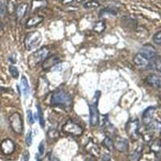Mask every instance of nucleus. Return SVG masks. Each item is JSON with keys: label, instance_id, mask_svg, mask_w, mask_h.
I'll return each mask as SVG.
<instances>
[{"label": "nucleus", "instance_id": "nucleus-1", "mask_svg": "<svg viewBox=\"0 0 161 161\" xmlns=\"http://www.w3.org/2000/svg\"><path fill=\"white\" fill-rule=\"evenodd\" d=\"M51 103L53 106H60L64 110H69L73 106V99L64 90H57L52 95Z\"/></svg>", "mask_w": 161, "mask_h": 161}, {"label": "nucleus", "instance_id": "nucleus-2", "mask_svg": "<svg viewBox=\"0 0 161 161\" xmlns=\"http://www.w3.org/2000/svg\"><path fill=\"white\" fill-rule=\"evenodd\" d=\"M49 54V48L47 47H43L37 51L31 53L28 57V65L31 68H35L40 63L44 61Z\"/></svg>", "mask_w": 161, "mask_h": 161}, {"label": "nucleus", "instance_id": "nucleus-3", "mask_svg": "<svg viewBox=\"0 0 161 161\" xmlns=\"http://www.w3.org/2000/svg\"><path fill=\"white\" fill-rule=\"evenodd\" d=\"M42 36L39 31H32L28 34L24 40V44L27 50L30 51L31 49L36 48L41 43Z\"/></svg>", "mask_w": 161, "mask_h": 161}, {"label": "nucleus", "instance_id": "nucleus-4", "mask_svg": "<svg viewBox=\"0 0 161 161\" xmlns=\"http://www.w3.org/2000/svg\"><path fill=\"white\" fill-rule=\"evenodd\" d=\"M9 122L11 127L16 134H22L24 131V122L22 116L18 112L13 113L9 118Z\"/></svg>", "mask_w": 161, "mask_h": 161}, {"label": "nucleus", "instance_id": "nucleus-5", "mask_svg": "<svg viewBox=\"0 0 161 161\" xmlns=\"http://www.w3.org/2000/svg\"><path fill=\"white\" fill-rule=\"evenodd\" d=\"M126 131L132 140H137L139 136V122L138 119H130L126 125Z\"/></svg>", "mask_w": 161, "mask_h": 161}, {"label": "nucleus", "instance_id": "nucleus-6", "mask_svg": "<svg viewBox=\"0 0 161 161\" xmlns=\"http://www.w3.org/2000/svg\"><path fill=\"white\" fill-rule=\"evenodd\" d=\"M62 130L64 133L75 136H81L83 133L82 127L72 120L68 121L64 123V126H62Z\"/></svg>", "mask_w": 161, "mask_h": 161}, {"label": "nucleus", "instance_id": "nucleus-7", "mask_svg": "<svg viewBox=\"0 0 161 161\" xmlns=\"http://www.w3.org/2000/svg\"><path fill=\"white\" fill-rule=\"evenodd\" d=\"M139 53L141 55H143V57H145L146 58H147L148 60H154L157 57V51L155 48L154 46H152V44H145L143 45L142 48H141Z\"/></svg>", "mask_w": 161, "mask_h": 161}, {"label": "nucleus", "instance_id": "nucleus-8", "mask_svg": "<svg viewBox=\"0 0 161 161\" xmlns=\"http://www.w3.org/2000/svg\"><path fill=\"white\" fill-rule=\"evenodd\" d=\"M99 113L97 103H93L90 105V123L92 126H96L99 123Z\"/></svg>", "mask_w": 161, "mask_h": 161}, {"label": "nucleus", "instance_id": "nucleus-9", "mask_svg": "<svg viewBox=\"0 0 161 161\" xmlns=\"http://www.w3.org/2000/svg\"><path fill=\"white\" fill-rule=\"evenodd\" d=\"M156 112V108L154 106H149L143 111V116H142V121L143 123L146 126H148L151 123L153 122V117Z\"/></svg>", "mask_w": 161, "mask_h": 161}, {"label": "nucleus", "instance_id": "nucleus-10", "mask_svg": "<svg viewBox=\"0 0 161 161\" xmlns=\"http://www.w3.org/2000/svg\"><path fill=\"white\" fill-rule=\"evenodd\" d=\"M114 148L119 152H126L128 150V141L122 137H116L114 142Z\"/></svg>", "mask_w": 161, "mask_h": 161}, {"label": "nucleus", "instance_id": "nucleus-11", "mask_svg": "<svg viewBox=\"0 0 161 161\" xmlns=\"http://www.w3.org/2000/svg\"><path fill=\"white\" fill-rule=\"evenodd\" d=\"M15 143L11 139H6L1 143V150L4 155H11L15 151Z\"/></svg>", "mask_w": 161, "mask_h": 161}, {"label": "nucleus", "instance_id": "nucleus-12", "mask_svg": "<svg viewBox=\"0 0 161 161\" xmlns=\"http://www.w3.org/2000/svg\"><path fill=\"white\" fill-rule=\"evenodd\" d=\"M133 61L135 64L139 67V68L147 69L151 65V60L143 57V55H141L139 53L136 54V57H134Z\"/></svg>", "mask_w": 161, "mask_h": 161}, {"label": "nucleus", "instance_id": "nucleus-13", "mask_svg": "<svg viewBox=\"0 0 161 161\" xmlns=\"http://www.w3.org/2000/svg\"><path fill=\"white\" fill-rule=\"evenodd\" d=\"M60 60L58 57L57 56H51L49 57H47L45 60H44V62L42 64V68L44 70H48L52 69L54 66L57 65L60 63Z\"/></svg>", "mask_w": 161, "mask_h": 161}, {"label": "nucleus", "instance_id": "nucleus-14", "mask_svg": "<svg viewBox=\"0 0 161 161\" xmlns=\"http://www.w3.org/2000/svg\"><path fill=\"white\" fill-rule=\"evenodd\" d=\"M146 82L149 86H152L154 88L160 89L161 88V77L160 76L152 74L146 78Z\"/></svg>", "mask_w": 161, "mask_h": 161}, {"label": "nucleus", "instance_id": "nucleus-15", "mask_svg": "<svg viewBox=\"0 0 161 161\" xmlns=\"http://www.w3.org/2000/svg\"><path fill=\"white\" fill-rule=\"evenodd\" d=\"M28 4L26 3H20L17 7L16 10H15V13H16V17L18 19H23L25 16L26 13L28 11Z\"/></svg>", "mask_w": 161, "mask_h": 161}, {"label": "nucleus", "instance_id": "nucleus-16", "mask_svg": "<svg viewBox=\"0 0 161 161\" xmlns=\"http://www.w3.org/2000/svg\"><path fill=\"white\" fill-rule=\"evenodd\" d=\"M20 89L22 90V93L25 97H28L30 93V87L28 85V79L25 76H22L21 81H20Z\"/></svg>", "mask_w": 161, "mask_h": 161}, {"label": "nucleus", "instance_id": "nucleus-17", "mask_svg": "<svg viewBox=\"0 0 161 161\" xmlns=\"http://www.w3.org/2000/svg\"><path fill=\"white\" fill-rule=\"evenodd\" d=\"M44 20V17L41 16V15H36V16H33L31 18H30L27 21L26 23V27L28 28H33L35 26L38 25L40 23L42 22Z\"/></svg>", "mask_w": 161, "mask_h": 161}, {"label": "nucleus", "instance_id": "nucleus-18", "mask_svg": "<svg viewBox=\"0 0 161 161\" xmlns=\"http://www.w3.org/2000/svg\"><path fill=\"white\" fill-rule=\"evenodd\" d=\"M117 15V11L114 8H104L102 11H100V14H99V16L100 18H112V17H114Z\"/></svg>", "mask_w": 161, "mask_h": 161}, {"label": "nucleus", "instance_id": "nucleus-19", "mask_svg": "<svg viewBox=\"0 0 161 161\" xmlns=\"http://www.w3.org/2000/svg\"><path fill=\"white\" fill-rule=\"evenodd\" d=\"M143 155V147H139L129 156V161H139Z\"/></svg>", "mask_w": 161, "mask_h": 161}, {"label": "nucleus", "instance_id": "nucleus-20", "mask_svg": "<svg viewBox=\"0 0 161 161\" xmlns=\"http://www.w3.org/2000/svg\"><path fill=\"white\" fill-rule=\"evenodd\" d=\"M105 29H106V24H105V22L103 21V20H100V21L96 22L93 27V30L97 33L103 32L105 31Z\"/></svg>", "mask_w": 161, "mask_h": 161}, {"label": "nucleus", "instance_id": "nucleus-21", "mask_svg": "<svg viewBox=\"0 0 161 161\" xmlns=\"http://www.w3.org/2000/svg\"><path fill=\"white\" fill-rule=\"evenodd\" d=\"M6 8H7V12H8V14L10 15L13 14L16 10V0H8Z\"/></svg>", "mask_w": 161, "mask_h": 161}, {"label": "nucleus", "instance_id": "nucleus-22", "mask_svg": "<svg viewBox=\"0 0 161 161\" xmlns=\"http://www.w3.org/2000/svg\"><path fill=\"white\" fill-rule=\"evenodd\" d=\"M83 6H84V8H86V9H94V8H98L100 4L96 0H90L88 2L85 3Z\"/></svg>", "mask_w": 161, "mask_h": 161}, {"label": "nucleus", "instance_id": "nucleus-23", "mask_svg": "<svg viewBox=\"0 0 161 161\" xmlns=\"http://www.w3.org/2000/svg\"><path fill=\"white\" fill-rule=\"evenodd\" d=\"M36 109H37V112H36V114H37V118L39 119V122H40V125L41 127H44V115H43V113H42V110H41V108H40V105L37 104L36 105Z\"/></svg>", "mask_w": 161, "mask_h": 161}, {"label": "nucleus", "instance_id": "nucleus-24", "mask_svg": "<svg viewBox=\"0 0 161 161\" xmlns=\"http://www.w3.org/2000/svg\"><path fill=\"white\" fill-rule=\"evenodd\" d=\"M161 148V141L160 139H156L152 142V145H151V150L154 152H159Z\"/></svg>", "mask_w": 161, "mask_h": 161}, {"label": "nucleus", "instance_id": "nucleus-25", "mask_svg": "<svg viewBox=\"0 0 161 161\" xmlns=\"http://www.w3.org/2000/svg\"><path fill=\"white\" fill-rule=\"evenodd\" d=\"M115 128L114 127V126L112 125H108V126H106V129H105V133L107 136V137H113L114 136V134H115Z\"/></svg>", "mask_w": 161, "mask_h": 161}, {"label": "nucleus", "instance_id": "nucleus-26", "mask_svg": "<svg viewBox=\"0 0 161 161\" xmlns=\"http://www.w3.org/2000/svg\"><path fill=\"white\" fill-rule=\"evenodd\" d=\"M44 6H46V1L44 0H41V1H39V0H36V1H33L32 2V8L31 9L33 11H36V9H38L39 7L40 8H44Z\"/></svg>", "mask_w": 161, "mask_h": 161}, {"label": "nucleus", "instance_id": "nucleus-27", "mask_svg": "<svg viewBox=\"0 0 161 161\" xmlns=\"http://www.w3.org/2000/svg\"><path fill=\"white\" fill-rule=\"evenodd\" d=\"M103 144L106 147H107L108 149H111L114 147V141L112 140L111 138L107 137V136H106V137L104 139V140H103Z\"/></svg>", "mask_w": 161, "mask_h": 161}, {"label": "nucleus", "instance_id": "nucleus-28", "mask_svg": "<svg viewBox=\"0 0 161 161\" xmlns=\"http://www.w3.org/2000/svg\"><path fill=\"white\" fill-rule=\"evenodd\" d=\"M59 132L57 131V130L54 128H51L48 130V136L52 139H56L59 137Z\"/></svg>", "mask_w": 161, "mask_h": 161}, {"label": "nucleus", "instance_id": "nucleus-29", "mask_svg": "<svg viewBox=\"0 0 161 161\" xmlns=\"http://www.w3.org/2000/svg\"><path fill=\"white\" fill-rule=\"evenodd\" d=\"M9 72L11 73V75L14 78H18L19 75V73L18 69L15 67V66L11 65L9 67Z\"/></svg>", "mask_w": 161, "mask_h": 161}, {"label": "nucleus", "instance_id": "nucleus-30", "mask_svg": "<svg viewBox=\"0 0 161 161\" xmlns=\"http://www.w3.org/2000/svg\"><path fill=\"white\" fill-rule=\"evenodd\" d=\"M154 64L156 70L161 73V57H156L154 59Z\"/></svg>", "mask_w": 161, "mask_h": 161}, {"label": "nucleus", "instance_id": "nucleus-31", "mask_svg": "<svg viewBox=\"0 0 161 161\" xmlns=\"http://www.w3.org/2000/svg\"><path fill=\"white\" fill-rule=\"evenodd\" d=\"M153 41L155 42V44H158V45H161V31H157L154 35Z\"/></svg>", "mask_w": 161, "mask_h": 161}, {"label": "nucleus", "instance_id": "nucleus-32", "mask_svg": "<svg viewBox=\"0 0 161 161\" xmlns=\"http://www.w3.org/2000/svg\"><path fill=\"white\" fill-rule=\"evenodd\" d=\"M31 143H32V133L31 130H29L26 136V143L28 147H30L31 145Z\"/></svg>", "mask_w": 161, "mask_h": 161}, {"label": "nucleus", "instance_id": "nucleus-33", "mask_svg": "<svg viewBox=\"0 0 161 161\" xmlns=\"http://www.w3.org/2000/svg\"><path fill=\"white\" fill-rule=\"evenodd\" d=\"M27 117H28V122L29 124H33L34 123V118H33L32 112L31 110H27Z\"/></svg>", "mask_w": 161, "mask_h": 161}, {"label": "nucleus", "instance_id": "nucleus-34", "mask_svg": "<svg viewBox=\"0 0 161 161\" xmlns=\"http://www.w3.org/2000/svg\"><path fill=\"white\" fill-rule=\"evenodd\" d=\"M7 12V8L6 5L3 2H0V17L4 16Z\"/></svg>", "mask_w": 161, "mask_h": 161}, {"label": "nucleus", "instance_id": "nucleus-35", "mask_svg": "<svg viewBox=\"0 0 161 161\" xmlns=\"http://www.w3.org/2000/svg\"><path fill=\"white\" fill-rule=\"evenodd\" d=\"M89 150L90 151V152H92V153L93 154V155H97L98 154V148H97V147L96 146L94 143H92V146H91V148L90 147H89Z\"/></svg>", "mask_w": 161, "mask_h": 161}, {"label": "nucleus", "instance_id": "nucleus-36", "mask_svg": "<svg viewBox=\"0 0 161 161\" xmlns=\"http://www.w3.org/2000/svg\"><path fill=\"white\" fill-rule=\"evenodd\" d=\"M44 152V142L42 141L41 143L39 145V155L40 156H42Z\"/></svg>", "mask_w": 161, "mask_h": 161}, {"label": "nucleus", "instance_id": "nucleus-37", "mask_svg": "<svg viewBox=\"0 0 161 161\" xmlns=\"http://www.w3.org/2000/svg\"><path fill=\"white\" fill-rule=\"evenodd\" d=\"M23 159H24V161H28L30 159V154L28 150H26L25 152L23 154Z\"/></svg>", "mask_w": 161, "mask_h": 161}, {"label": "nucleus", "instance_id": "nucleus-38", "mask_svg": "<svg viewBox=\"0 0 161 161\" xmlns=\"http://www.w3.org/2000/svg\"><path fill=\"white\" fill-rule=\"evenodd\" d=\"M60 3H62L64 5H67V4H70L74 1V0H60Z\"/></svg>", "mask_w": 161, "mask_h": 161}, {"label": "nucleus", "instance_id": "nucleus-39", "mask_svg": "<svg viewBox=\"0 0 161 161\" xmlns=\"http://www.w3.org/2000/svg\"><path fill=\"white\" fill-rule=\"evenodd\" d=\"M110 160V156L109 155H104L103 158V161H109Z\"/></svg>", "mask_w": 161, "mask_h": 161}, {"label": "nucleus", "instance_id": "nucleus-40", "mask_svg": "<svg viewBox=\"0 0 161 161\" xmlns=\"http://www.w3.org/2000/svg\"><path fill=\"white\" fill-rule=\"evenodd\" d=\"M53 161H60V160H59V159H57V158H53Z\"/></svg>", "mask_w": 161, "mask_h": 161}, {"label": "nucleus", "instance_id": "nucleus-41", "mask_svg": "<svg viewBox=\"0 0 161 161\" xmlns=\"http://www.w3.org/2000/svg\"><path fill=\"white\" fill-rule=\"evenodd\" d=\"M77 2H79V3H83L85 1V0H77Z\"/></svg>", "mask_w": 161, "mask_h": 161}]
</instances>
